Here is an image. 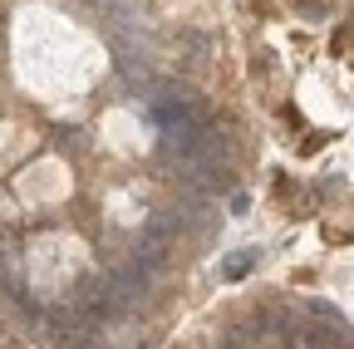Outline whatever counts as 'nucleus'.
Segmentation results:
<instances>
[{
    "label": "nucleus",
    "mask_w": 354,
    "mask_h": 349,
    "mask_svg": "<svg viewBox=\"0 0 354 349\" xmlns=\"http://www.w3.org/2000/svg\"><path fill=\"white\" fill-rule=\"evenodd\" d=\"M256 261H261V251H236L227 266H221V281H241V276H251Z\"/></svg>",
    "instance_id": "nucleus-1"
},
{
    "label": "nucleus",
    "mask_w": 354,
    "mask_h": 349,
    "mask_svg": "<svg viewBox=\"0 0 354 349\" xmlns=\"http://www.w3.org/2000/svg\"><path fill=\"white\" fill-rule=\"evenodd\" d=\"M177 45H187V50H192V59H187L192 69L212 59V39H207V35H197V30H183V39H177Z\"/></svg>",
    "instance_id": "nucleus-2"
},
{
    "label": "nucleus",
    "mask_w": 354,
    "mask_h": 349,
    "mask_svg": "<svg viewBox=\"0 0 354 349\" xmlns=\"http://www.w3.org/2000/svg\"><path fill=\"white\" fill-rule=\"evenodd\" d=\"M300 305H305L310 315H320V320H325L330 330H344V315L335 310V305H325V300H300Z\"/></svg>",
    "instance_id": "nucleus-3"
},
{
    "label": "nucleus",
    "mask_w": 354,
    "mask_h": 349,
    "mask_svg": "<svg viewBox=\"0 0 354 349\" xmlns=\"http://www.w3.org/2000/svg\"><path fill=\"white\" fill-rule=\"evenodd\" d=\"M94 6H99V10H104V15H113V10H118V6H123V0H94Z\"/></svg>",
    "instance_id": "nucleus-4"
}]
</instances>
